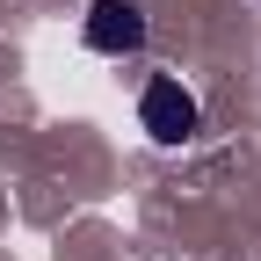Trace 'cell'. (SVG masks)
<instances>
[{
    "label": "cell",
    "mask_w": 261,
    "mask_h": 261,
    "mask_svg": "<svg viewBox=\"0 0 261 261\" xmlns=\"http://www.w3.org/2000/svg\"><path fill=\"white\" fill-rule=\"evenodd\" d=\"M138 123H145V138H160V145H189L196 130H203V109H196V94H189L174 73H160V80L138 94Z\"/></svg>",
    "instance_id": "cell-1"
},
{
    "label": "cell",
    "mask_w": 261,
    "mask_h": 261,
    "mask_svg": "<svg viewBox=\"0 0 261 261\" xmlns=\"http://www.w3.org/2000/svg\"><path fill=\"white\" fill-rule=\"evenodd\" d=\"M138 44H145V8H138V0H94V8H87V51L130 58Z\"/></svg>",
    "instance_id": "cell-2"
}]
</instances>
